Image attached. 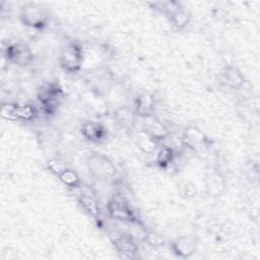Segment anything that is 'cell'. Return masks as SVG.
<instances>
[{"mask_svg": "<svg viewBox=\"0 0 260 260\" xmlns=\"http://www.w3.org/2000/svg\"><path fill=\"white\" fill-rule=\"evenodd\" d=\"M184 138L186 139V142H188L189 146H197L201 143H203L204 141V135L203 133L195 128V127H189L188 129H186L185 134H184Z\"/></svg>", "mask_w": 260, "mask_h": 260, "instance_id": "cell-15", "label": "cell"}, {"mask_svg": "<svg viewBox=\"0 0 260 260\" xmlns=\"http://www.w3.org/2000/svg\"><path fill=\"white\" fill-rule=\"evenodd\" d=\"M137 144L145 152L152 151L154 149V146H155L154 139L149 134H147L146 132L144 133L143 136H138Z\"/></svg>", "mask_w": 260, "mask_h": 260, "instance_id": "cell-20", "label": "cell"}, {"mask_svg": "<svg viewBox=\"0 0 260 260\" xmlns=\"http://www.w3.org/2000/svg\"><path fill=\"white\" fill-rule=\"evenodd\" d=\"M171 21L176 27L182 28L189 22V15L184 9L180 8L174 14L171 15Z\"/></svg>", "mask_w": 260, "mask_h": 260, "instance_id": "cell-18", "label": "cell"}, {"mask_svg": "<svg viewBox=\"0 0 260 260\" xmlns=\"http://www.w3.org/2000/svg\"><path fill=\"white\" fill-rule=\"evenodd\" d=\"M87 167L91 175L101 180L112 179L117 173V169L114 162L102 154H94L89 156L87 160Z\"/></svg>", "mask_w": 260, "mask_h": 260, "instance_id": "cell-1", "label": "cell"}, {"mask_svg": "<svg viewBox=\"0 0 260 260\" xmlns=\"http://www.w3.org/2000/svg\"><path fill=\"white\" fill-rule=\"evenodd\" d=\"M145 240L152 246H159L162 244V240L158 235L155 234H147Z\"/></svg>", "mask_w": 260, "mask_h": 260, "instance_id": "cell-22", "label": "cell"}, {"mask_svg": "<svg viewBox=\"0 0 260 260\" xmlns=\"http://www.w3.org/2000/svg\"><path fill=\"white\" fill-rule=\"evenodd\" d=\"M47 168L50 172H52L53 174L58 176L59 174H61L68 167L66 166V161L62 157L54 156V157L50 158L47 161Z\"/></svg>", "mask_w": 260, "mask_h": 260, "instance_id": "cell-17", "label": "cell"}, {"mask_svg": "<svg viewBox=\"0 0 260 260\" xmlns=\"http://www.w3.org/2000/svg\"><path fill=\"white\" fill-rule=\"evenodd\" d=\"M206 187L210 190V194L218 195L223 189V182L220 175L216 172H211V174L206 178Z\"/></svg>", "mask_w": 260, "mask_h": 260, "instance_id": "cell-14", "label": "cell"}, {"mask_svg": "<svg viewBox=\"0 0 260 260\" xmlns=\"http://www.w3.org/2000/svg\"><path fill=\"white\" fill-rule=\"evenodd\" d=\"M116 116H117L118 121H119L121 124H123V125H126V124H128L129 122H130V123L132 122L131 113L128 112V111L125 110V109H120V110L116 113Z\"/></svg>", "mask_w": 260, "mask_h": 260, "instance_id": "cell-21", "label": "cell"}, {"mask_svg": "<svg viewBox=\"0 0 260 260\" xmlns=\"http://www.w3.org/2000/svg\"><path fill=\"white\" fill-rule=\"evenodd\" d=\"M195 242L187 237H182L177 239L172 244V250L173 252L183 258H187L191 256L195 252Z\"/></svg>", "mask_w": 260, "mask_h": 260, "instance_id": "cell-8", "label": "cell"}, {"mask_svg": "<svg viewBox=\"0 0 260 260\" xmlns=\"http://www.w3.org/2000/svg\"><path fill=\"white\" fill-rule=\"evenodd\" d=\"M154 109V99L148 94L143 93L136 99L135 111L141 117H149Z\"/></svg>", "mask_w": 260, "mask_h": 260, "instance_id": "cell-10", "label": "cell"}, {"mask_svg": "<svg viewBox=\"0 0 260 260\" xmlns=\"http://www.w3.org/2000/svg\"><path fill=\"white\" fill-rule=\"evenodd\" d=\"M7 60H10L18 65H27L32 60L30 50L21 44H14L7 48Z\"/></svg>", "mask_w": 260, "mask_h": 260, "instance_id": "cell-5", "label": "cell"}, {"mask_svg": "<svg viewBox=\"0 0 260 260\" xmlns=\"http://www.w3.org/2000/svg\"><path fill=\"white\" fill-rule=\"evenodd\" d=\"M20 19L25 25L34 28H41L46 25L48 21L45 11L34 3H28L21 8Z\"/></svg>", "mask_w": 260, "mask_h": 260, "instance_id": "cell-3", "label": "cell"}, {"mask_svg": "<svg viewBox=\"0 0 260 260\" xmlns=\"http://www.w3.org/2000/svg\"><path fill=\"white\" fill-rule=\"evenodd\" d=\"M108 210L110 215L118 220L131 221L134 220V215L129 206L122 200L113 199L108 204Z\"/></svg>", "mask_w": 260, "mask_h": 260, "instance_id": "cell-6", "label": "cell"}, {"mask_svg": "<svg viewBox=\"0 0 260 260\" xmlns=\"http://www.w3.org/2000/svg\"><path fill=\"white\" fill-rule=\"evenodd\" d=\"M59 180L68 187H78L80 184L79 175L72 169L67 168L57 176Z\"/></svg>", "mask_w": 260, "mask_h": 260, "instance_id": "cell-13", "label": "cell"}, {"mask_svg": "<svg viewBox=\"0 0 260 260\" xmlns=\"http://www.w3.org/2000/svg\"><path fill=\"white\" fill-rule=\"evenodd\" d=\"M81 133L87 140L96 142L105 137L106 129L98 122L88 121L81 126Z\"/></svg>", "mask_w": 260, "mask_h": 260, "instance_id": "cell-7", "label": "cell"}, {"mask_svg": "<svg viewBox=\"0 0 260 260\" xmlns=\"http://www.w3.org/2000/svg\"><path fill=\"white\" fill-rule=\"evenodd\" d=\"M79 201L83 208L92 216H96L99 214V206L98 201L94 197L93 192L90 189L83 188L80 190L79 193Z\"/></svg>", "mask_w": 260, "mask_h": 260, "instance_id": "cell-9", "label": "cell"}, {"mask_svg": "<svg viewBox=\"0 0 260 260\" xmlns=\"http://www.w3.org/2000/svg\"><path fill=\"white\" fill-rule=\"evenodd\" d=\"M36 115L35 108L30 105H18L6 103L1 106V116L10 120L29 121Z\"/></svg>", "mask_w": 260, "mask_h": 260, "instance_id": "cell-4", "label": "cell"}, {"mask_svg": "<svg viewBox=\"0 0 260 260\" xmlns=\"http://www.w3.org/2000/svg\"><path fill=\"white\" fill-rule=\"evenodd\" d=\"M226 83L233 88H239L244 83V77L242 73L235 67H228L223 73Z\"/></svg>", "mask_w": 260, "mask_h": 260, "instance_id": "cell-12", "label": "cell"}, {"mask_svg": "<svg viewBox=\"0 0 260 260\" xmlns=\"http://www.w3.org/2000/svg\"><path fill=\"white\" fill-rule=\"evenodd\" d=\"M115 245L118 250L127 257H132L137 251V248L132 239L127 236L119 237L117 240H115Z\"/></svg>", "mask_w": 260, "mask_h": 260, "instance_id": "cell-11", "label": "cell"}, {"mask_svg": "<svg viewBox=\"0 0 260 260\" xmlns=\"http://www.w3.org/2000/svg\"><path fill=\"white\" fill-rule=\"evenodd\" d=\"M175 157V153H174V150L173 148L171 147H164L159 150L158 154H157V158H156V161L161 166V167H166L168 166L170 162L173 161Z\"/></svg>", "mask_w": 260, "mask_h": 260, "instance_id": "cell-19", "label": "cell"}, {"mask_svg": "<svg viewBox=\"0 0 260 260\" xmlns=\"http://www.w3.org/2000/svg\"><path fill=\"white\" fill-rule=\"evenodd\" d=\"M145 132L149 134L154 140L164 139L168 135L167 128L159 121H152L147 127Z\"/></svg>", "mask_w": 260, "mask_h": 260, "instance_id": "cell-16", "label": "cell"}, {"mask_svg": "<svg viewBox=\"0 0 260 260\" xmlns=\"http://www.w3.org/2000/svg\"><path fill=\"white\" fill-rule=\"evenodd\" d=\"M82 49L76 43L66 45L60 54V64L63 69L69 73L77 72L82 64Z\"/></svg>", "mask_w": 260, "mask_h": 260, "instance_id": "cell-2", "label": "cell"}]
</instances>
